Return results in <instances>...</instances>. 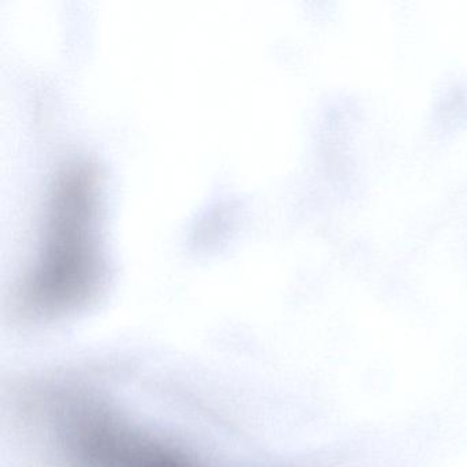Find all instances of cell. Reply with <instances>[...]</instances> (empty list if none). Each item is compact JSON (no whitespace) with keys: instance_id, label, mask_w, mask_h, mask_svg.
Wrapping results in <instances>:
<instances>
[{"instance_id":"6da1fadb","label":"cell","mask_w":467,"mask_h":467,"mask_svg":"<svg viewBox=\"0 0 467 467\" xmlns=\"http://www.w3.org/2000/svg\"><path fill=\"white\" fill-rule=\"evenodd\" d=\"M100 184L97 168L78 161L50 185L39 243L21 288L34 313L73 307L91 296L103 273Z\"/></svg>"}]
</instances>
